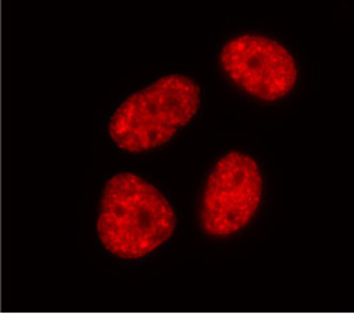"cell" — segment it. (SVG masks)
<instances>
[{
	"instance_id": "cell-3",
	"label": "cell",
	"mask_w": 354,
	"mask_h": 318,
	"mask_svg": "<svg viewBox=\"0 0 354 318\" xmlns=\"http://www.w3.org/2000/svg\"><path fill=\"white\" fill-rule=\"evenodd\" d=\"M263 182L257 162L231 152L215 165L201 203V227L216 238L230 236L254 218L262 198Z\"/></svg>"
},
{
	"instance_id": "cell-1",
	"label": "cell",
	"mask_w": 354,
	"mask_h": 318,
	"mask_svg": "<svg viewBox=\"0 0 354 318\" xmlns=\"http://www.w3.org/2000/svg\"><path fill=\"white\" fill-rule=\"evenodd\" d=\"M172 205L152 184L133 174H118L106 184L97 223L100 241L111 254L138 259L175 232Z\"/></svg>"
},
{
	"instance_id": "cell-2",
	"label": "cell",
	"mask_w": 354,
	"mask_h": 318,
	"mask_svg": "<svg viewBox=\"0 0 354 318\" xmlns=\"http://www.w3.org/2000/svg\"><path fill=\"white\" fill-rule=\"evenodd\" d=\"M199 106L200 88L195 81L167 75L125 100L111 117L109 135L127 152L151 151L175 136Z\"/></svg>"
},
{
	"instance_id": "cell-4",
	"label": "cell",
	"mask_w": 354,
	"mask_h": 318,
	"mask_svg": "<svg viewBox=\"0 0 354 318\" xmlns=\"http://www.w3.org/2000/svg\"><path fill=\"white\" fill-rule=\"evenodd\" d=\"M221 62L238 86L262 101L285 97L297 82L292 55L281 44L261 35L230 41L221 50Z\"/></svg>"
}]
</instances>
